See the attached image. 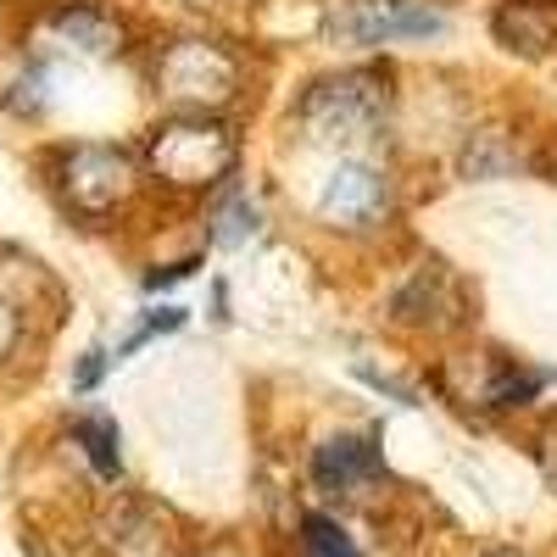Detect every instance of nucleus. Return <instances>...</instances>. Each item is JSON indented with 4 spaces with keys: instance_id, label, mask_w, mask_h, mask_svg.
I'll return each instance as SVG.
<instances>
[{
    "instance_id": "f257e3e1",
    "label": "nucleus",
    "mask_w": 557,
    "mask_h": 557,
    "mask_svg": "<svg viewBox=\"0 0 557 557\" xmlns=\"http://www.w3.org/2000/svg\"><path fill=\"white\" fill-rule=\"evenodd\" d=\"M391 117V78L374 67H351L335 78H318L301 96V123L312 139H330V146H362L374 139Z\"/></svg>"
},
{
    "instance_id": "f03ea898",
    "label": "nucleus",
    "mask_w": 557,
    "mask_h": 557,
    "mask_svg": "<svg viewBox=\"0 0 557 557\" xmlns=\"http://www.w3.org/2000/svg\"><path fill=\"white\" fill-rule=\"evenodd\" d=\"M235 168V134L212 117H173L151 139V173L173 190H207Z\"/></svg>"
},
{
    "instance_id": "7ed1b4c3",
    "label": "nucleus",
    "mask_w": 557,
    "mask_h": 557,
    "mask_svg": "<svg viewBox=\"0 0 557 557\" xmlns=\"http://www.w3.org/2000/svg\"><path fill=\"white\" fill-rule=\"evenodd\" d=\"M157 89L184 107H223L240 89V62L212 39H173L157 57Z\"/></svg>"
},
{
    "instance_id": "20e7f679",
    "label": "nucleus",
    "mask_w": 557,
    "mask_h": 557,
    "mask_svg": "<svg viewBox=\"0 0 557 557\" xmlns=\"http://www.w3.org/2000/svg\"><path fill=\"white\" fill-rule=\"evenodd\" d=\"M62 196L84 218H107L134 196V157L117 146H73L62 157Z\"/></svg>"
},
{
    "instance_id": "39448f33",
    "label": "nucleus",
    "mask_w": 557,
    "mask_h": 557,
    "mask_svg": "<svg viewBox=\"0 0 557 557\" xmlns=\"http://www.w3.org/2000/svg\"><path fill=\"white\" fill-rule=\"evenodd\" d=\"M385 212V178L374 168H362V162H346L330 173V184H323V218H335L346 228H362V223H374Z\"/></svg>"
},
{
    "instance_id": "423d86ee",
    "label": "nucleus",
    "mask_w": 557,
    "mask_h": 557,
    "mask_svg": "<svg viewBox=\"0 0 557 557\" xmlns=\"http://www.w3.org/2000/svg\"><path fill=\"white\" fill-rule=\"evenodd\" d=\"M380 474V451L368 435H330L318 451H312V480L323 491H351L357 480H374Z\"/></svg>"
},
{
    "instance_id": "0eeeda50",
    "label": "nucleus",
    "mask_w": 557,
    "mask_h": 557,
    "mask_svg": "<svg viewBox=\"0 0 557 557\" xmlns=\"http://www.w3.org/2000/svg\"><path fill=\"white\" fill-rule=\"evenodd\" d=\"M346 28L368 45H380V39H401V34H435L441 12L418 7V0H362V7L346 17Z\"/></svg>"
},
{
    "instance_id": "6e6552de",
    "label": "nucleus",
    "mask_w": 557,
    "mask_h": 557,
    "mask_svg": "<svg viewBox=\"0 0 557 557\" xmlns=\"http://www.w3.org/2000/svg\"><path fill=\"white\" fill-rule=\"evenodd\" d=\"M496 34H502V45H513V51L546 57L557 45V7L552 0H507L496 12Z\"/></svg>"
},
{
    "instance_id": "1a4fd4ad",
    "label": "nucleus",
    "mask_w": 557,
    "mask_h": 557,
    "mask_svg": "<svg viewBox=\"0 0 557 557\" xmlns=\"http://www.w3.org/2000/svg\"><path fill=\"white\" fill-rule=\"evenodd\" d=\"M51 34L62 45H73V51H89V57H107L123 45V23L96 12V7H57L51 12Z\"/></svg>"
},
{
    "instance_id": "9d476101",
    "label": "nucleus",
    "mask_w": 557,
    "mask_h": 557,
    "mask_svg": "<svg viewBox=\"0 0 557 557\" xmlns=\"http://www.w3.org/2000/svg\"><path fill=\"white\" fill-rule=\"evenodd\" d=\"M73 435L84 441L89 462H96V469H101L107 480L123 469V457H117V424H112V418H78V424H73Z\"/></svg>"
},
{
    "instance_id": "9b49d317",
    "label": "nucleus",
    "mask_w": 557,
    "mask_h": 557,
    "mask_svg": "<svg viewBox=\"0 0 557 557\" xmlns=\"http://www.w3.org/2000/svg\"><path fill=\"white\" fill-rule=\"evenodd\" d=\"M301 552H307V557H357L351 535H346L335 519H323V513H307V519H301Z\"/></svg>"
},
{
    "instance_id": "f8f14e48",
    "label": "nucleus",
    "mask_w": 557,
    "mask_h": 557,
    "mask_svg": "<svg viewBox=\"0 0 557 557\" xmlns=\"http://www.w3.org/2000/svg\"><path fill=\"white\" fill-rule=\"evenodd\" d=\"M212 223H218L212 235H218L223 246H235V240H246L251 228H257V201H251V196H228V201L218 207V218H212Z\"/></svg>"
},
{
    "instance_id": "ddd939ff",
    "label": "nucleus",
    "mask_w": 557,
    "mask_h": 557,
    "mask_svg": "<svg viewBox=\"0 0 557 557\" xmlns=\"http://www.w3.org/2000/svg\"><path fill=\"white\" fill-rule=\"evenodd\" d=\"M17 335H23V318H17V307H12V301H0V357H12Z\"/></svg>"
},
{
    "instance_id": "4468645a",
    "label": "nucleus",
    "mask_w": 557,
    "mask_h": 557,
    "mask_svg": "<svg viewBox=\"0 0 557 557\" xmlns=\"http://www.w3.org/2000/svg\"><path fill=\"white\" fill-rule=\"evenodd\" d=\"M101 368H107V351H89V357H84V368H78V380H73V385H78V391H89V385H96V380H101Z\"/></svg>"
},
{
    "instance_id": "2eb2a0df",
    "label": "nucleus",
    "mask_w": 557,
    "mask_h": 557,
    "mask_svg": "<svg viewBox=\"0 0 557 557\" xmlns=\"http://www.w3.org/2000/svg\"><path fill=\"white\" fill-rule=\"evenodd\" d=\"M541 469H546V480L557 485V424L541 435Z\"/></svg>"
},
{
    "instance_id": "dca6fc26",
    "label": "nucleus",
    "mask_w": 557,
    "mask_h": 557,
    "mask_svg": "<svg viewBox=\"0 0 557 557\" xmlns=\"http://www.w3.org/2000/svg\"><path fill=\"white\" fill-rule=\"evenodd\" d=\"M485 557H519V552H485Z\"/></svg>"
}]
</instances>
